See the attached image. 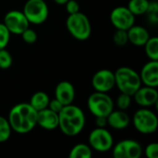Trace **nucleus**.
I'll return each mask as SVG.
<instances>
[{"mask_svg":"<svg viewBox=\"0 0 158 158\" xmlns=\"http://www.w3.org/2000/svg\"><path fill=\"white\" fill-rule=\"evenodd\" d=\"M143 46L146 56L150 60H158V38L156 36L150 37Z\"/></svg>","mask_w":158,"mask_h":158,"instance_id":"22","label":"nucleus"},{"mask_svg":"<svg viewBox=\"0 0 158 158\" xmlns=\"http://www.w3.org/2000/svg\"><path fill=\"white\" fill-rule=\"evenodd\" d=\"M54 1H55V3H56L57 5H60V6L64 5V6H65V4H66L69 0H54Z\"/></svg>","mask_w":158,"mask_h":158,"instance_id":"34","label":"nucleus"},{"mask_svg":"<svg viewBox=\"0 0 158 158\" xmlns=\"http://www.w3.org/2000/svg\"><path fill=\"white\" fill-rule=\"evenodd\" d=\"M115 86L120 93L132 96L135 92L142 86L139 73L129 67L118 68L115 72Z\"/></svg>","mask_w":158,"mask_h":158,"instance_id":"3","label":"nucleus"},{"mask_svg":"<svg viewBox=\"0 0 158 158\" xmlns=\"http://www.w3.org/2000/svg\"><path fill=\"white\" fill-rule=\"evenodd\" d=\"M127 32L129 42L136 46H143L150 38L148 31L144 27L140 25H132L127 31Z\"/></svg>","mask_w":158,"mask_h":158,"instance_id":"18","label":"nucleus"},{"mask_svg":"<svg viewBox=\"0 0 158 158\" xmlns=\"http://www.w3.org/2000/svg\"><path fill=\"white\" fill-rule=\"evenodd\" d=\"M113 42L118 46H123V45L127 44V43L129 42L127 31L117 29V31L113 34Z\"/></svg>","mask_w":158,"mask_h":158,"instance_id":"25","label":"nucleus"},{"mask_svg":"<svg viewBox=\"0 0 158 158\" xmlns=\"http://www.w3.org/2000/svg\"><path fill=\"white\" fill-rule=\"evenodd\" d=\"M137 105L143 107H149L156 105L158 101V92L156 88L144 85L140 87L132 95Z\"/></svg>","mask_w":158,"mask_h":158,"instance_id":"13","label":"nucleus"},{"mask_svg":"<svg viewBox=\"0 0 158 158\" xmlns=\"http://www.w3.org/2000/svg\"><path fill=\"white\" fill-rule=\"evenodd\" d=\"M89 145L92 149L99 153L110 151L114 145V140L111 133L106 128H98L93 130L88 138Z\"/></svg>","mask_w":158,"mask_h":158,"instance_id":"8","label":"nucleus"},{"mask_svg":"<svg viewBox=\"0 0 158 158\" xmlns=\"http://www.w3.org/2000/svg\"><path fill=\"white\" fill-rule=\"evenodd\" d=\"M13 62V58L11 54L4 49H0V69H7L11 67Z\"/></svg>","mask_w":158,"mask_h":158,"instance_id":"24","label":"nucleus"},{"mask_svg":"<svg viewBox=\"0 0 158 158\" xmlns=\"http://www.w3.org/2000/svg\"><path fill=\"white\" fill-rule=\"evenodd\" d=\"M131 104V96L127 94L120 93V94L118 96L117 99L118 108L120 110H126L130 107Z\"/></svg>","mask_w":158,"mask_h":158,"instance_id":"27","label":"nucleus"},{"mask_svg":"<svg viewBox=\"0 0 158 158\" xmlns=\"http://www.w3.org/2000/svg\"><path fill=\"white\" fill-rule=\"evenodd\" d=\"M149 3L148 0H130L127 7L134 16H140L146 13Z\"/></svg>","mask_w":158,"mask_h":158,"instance_id":"20","label":"nucleus"},{"mask_svg":"<svg viewBox=\"0 0 158 158\" xmlns=\"http://www.w3.org/2000/svg\"><path fill=\"white\" fill-rule=\"evenodd\" d=\"M5 26L10 32V34L20 35L27 28H29L30 22L25 17L24 13L19 10H10L4 18Z\"/></svg>","mask_w":158,"mask_h":158,"instance_id":"9","label":"nucleus"},{"mask_svg":"<svg viewBox=\"0 0 158 158\" xmlns=\"http://www.w3.org/2000/svg\"><path fill=\"white\" fill-rule=\"evenodd\" d=\"M110 21L116 29L128 31L135 24V16L127 6H117L110 13Z\"/></svg>","mask_w":158,"mask_h":158,"instance_id":"10","label":"nucleus"},{"mask_svg":"<svg viewBox=\"0 0 158 158\" xmlns=\"http://www.w3.org/2000/svg\"><path fill=\"white\" fill-rule=\"evenodd\" d=\"M147 16H148V19L150 22L156 24L158 21V4L156 1H152L149 3V6L148 9L146 11Z\"/></svg>","mask_w":158,"mask_h":158,"instance_id":"26","label":"nucleus"},{"mask_svg":"<svg viewBox=\"0 0 158 158\" xmlns=\"http://www.w3.org/2000/svg\"><path fill=\"white\" fill-rule=\"evenodd\" d=\"M85 122L83 111L72 104L64 106L58 113V128L67 136L73 137L80 134L84 129Z\"/></svg>","mask_w":158,"mask_h":158,"instance_id":"2","label":"nucleus"},{"mask_svg":"<svg viewBox=\"0 0 158 158\" xmlns=\"http://www.w3.org/2000/svg\"><path fill=\"white\" fill-rule=\"evenodd\" d=\"M20 35H21L23 41L25 43L29 44H34L37 41V34H36L35 31L32 30V29L27 28Z\"/></svg>","mask_w":158,"mask_h":158,"instance_id":"29","label":"nucleus"},{"mask_svg":"<svg viewBox=\"0 0 158 158\" xmlns=\"http://www.w3.org/2000/svg\"><path fill=\"white\" fill-rule=\"evenodd\" d=\"M7 120L15 132L28 133L37 125V111L29 103H20L10 109Z\"/></svg>","mask_w":158,"mask_h":158,"instance_id":"1","label":"nucleus"},{"mask_svg":"<svg viewBox=\"0 0 158 158\" xmlns=\"http://www.w3.org/2000/svg\"><path fill=\"white\" fill-rule=\"evenodd\" d=\"M50 98L48 96V94L44 92H36L34 93L30 100V105L38 112L40 110H43L44 108L48 107V104H49Z\"/></svg>","mask_w":158,"mask_h":158,"instance_id":"19","label":"nucleus"},{"mask_svg":"<svg viewBox=\"0 0 158 158\" xmlns=\"http://www.w3.org/2000/svg\"><path fill=\"white\" fill-rule=\"evenodd\" d=\"M55 96L63 106L72 104L75 98V88L73 84L68 81H60L55 89Z\"/></svg>","mask_w":158,"mask_h":158,"instance_id":"15","label":"nucleus"},{"mask_svg":"<svg viewBox=\"0 0 158 158\" xmlns=\"http://www.w3.org/2000/svg\"><path fill=\"white\" fill-rule=\"evenodd\" d=\"M95 125L98 128H106L107 126L106 117H95Z\"/></svg>","mask_w":158,"mask_h":158,"instance_id":"33","label":"nucleus"},{"mask_svg":"<svg viewBox=\"0 0 158 158\" xmlns=\"http://www.w3.org/2000/svg\"><path fill=\"white\" fill-rule=\"evenodd\" d=\"M11 127L7 118L0 116V143L6 142L11 135Z\"/></svg>","mask_w":158,"mask_h":158,"instance_id":"23","label":"nucleus"},{"mask_svg":"<svg viewBox=\"0 0 158 158\" xmlns=\"http://www.w3.org/2000/svg\"><path fill=\"white\" fill-rule=\"evenodd\" d=\"M142 155L143 148L134 140H123L113 148V156L115 158H139Z\"/></svg>","mask_w":158,"mask_h":158,"instance_id":"11","label":"nucleus"},{"mask_svg":"<svg viewBox=\"0 0 158 158\" xmlns=\"http://www.w3.org/2000/svg\"><path fill=\"white\" fill-rule=\"evenodd\" d=\"M92 85L96 92L107 93L115 87V74L110 69L98 70L92 79Z\"/></svg>","mask_w":158,"mask_h":158,"instance_id":"12","label":"nucleus"},{"mask_svg":"<svg viewBox=\"0 0 158 158\" xmlns=\"http://www.w3.org/2000/svg\"><path fill=\"white\" fill-rule=\"evenodd\" d=\"M66 27L72 37L79 41H85L89 39L92 33L90 19L81 11L69 15L66 20Z\"/></svg>","mask_w":158,"mask_h":158,"instance_id":"4","label":"nucleus"},{"mask_svg":"<svg viewBox=\"0 0 158 158\" xmlns=\"http://www.w3.org/2000/svg\"><path fill=\"white\" fill-rule=\"evenodd\" d=\"M142 84L157 88L158 87V60H150L142 69L139 74Z\"/></svg>","mask_w":158,"mask_h":158,"instance_id":"14","label":"nucleus"},{"mask_svg":"<svg viewBox=\"0 0 158 158\" xmlns=\"http://www.w3.org/2000/svg\"><path fill=\"white\" fill-rule=\"evenodd\" d=\"M145 156L148 158H157L158 157V143H149L144 150Z\"/></svg>","mask_w":158,"mask_h":158,"instance_id":"30","label":"nucleus"},{"mask_svg":"<svg viewBox=\"0 0 158 158\" xmlns=\"http://www.w3.org/2000/svg\"><path fill=\"white\" fill-rule=\"evenodd\" d=\"M66 10L69 13V15L70 14H74L80 11V5L76 0H69L66 4Z\"/></svg>","mask_w":158,"mask_h":158,"instance_id":"31","label":"nucleus"},{"mask_svg":"<svg viewBox=\"0 0 158 158\" xmlns=\"http://www.w3.org/2000/svg\"><path fill=\"white\" fill-rule=\"evenodd\" d=\"M22 12L30 23L42 24L48 18L49 8L44 0H28Z\"/></svg>","mask_w":158,"mask_h":158,"instance_id":"7","label":"nucleus"},{"mask_svg":"<svg viewBox=\"0 0 158 158\" xmlns=\"http://www.w3.org/2000/svg\"><path fill=\"white\" fill-rule=\"evenodd\" d=\"M132 123L140 133L152 134L157 130L158 118L152 110L143 107L134 113Z\"/></svg>","mask_w":158,"mask_h":158,"instance_id":"6","label":"nucleus"},{"mask_svg":"<svg viewBox=\"0 0 158 158\" xmlns=\"http://www.w3.org/2000/svg\"><path fill=\"white\" fill-rule=\"evenodd\" d=\"M93 156L92 148L88 144L79 143L76 144L69 155V158H90Z\"/></svg>","mask_w":158,"mask_h":158,"instance_id":"21","label":"nucleus"},{"mask_svg":"<svg viewBox=\"0 0 158 158\" xmlns=\"http://www.w3.org/2000/svg\"><path fill=\"white\" fill-rule=\"evenodd\" d=\"M63 106H64L56 98H55L53 100H50L49 104H48V108L55 111V112H56V113H59L61 111V109L63 108Z\"/></svg>","mask_w":158,"mask_h":158,"instance_id":"32","label":"nucleus"},{"mask_svg":"<svg viewBox=\"0 0 158 158\" xmlns=\"http://www.w3.org/2000/svg\"><path fill=\"white\" fill-rule=\"evenodd\" d=\"M107 125L111 128L120 131L126 129L131 123L130 116L125 112V110H113L107 117Z\"/></svg>","mask_w":158,"mask_h":158,"instance_id":"17","label":"nucleus"},{"mask_svg":"<svg viewBox=\"0 0 158 158\" xmlns=\"http://www.w3.org/2000/svg\"><path fill=\"white\" fill-rule=\"evenodd\" d=\"M10 40V32L6 29L4 23H0V49H4L7 46Z\"/></svg>","mask_w":158,"mask_h":158,"instance_id":"28","label":"nucleus"},{"mask_svg":"<svg viewBox=\"0 0 158 158\" xmlns=\"http://www.w3.org/2000/svg\"><path fill=\"white\" fill-rule=\"evenodd\" d=\"M37 125L46 131H54L58 128V113L47 108L37 112Z\"/></svg>","mask_w":158,"mask_h":158,"instance_id":"16","label":"nucleus"},{"mask_svg":"<svg viewBox=\"0 0 158 158\" xmlns=\"http://www.w3.org/2000/svg\"><path fill=\"white\" fill-rule=\"evenodd\" d=\"M87 106L94 117H107L114 110V102L107 93L95 91L89 96Z\"/></svg>","mask_w":158,"mask_h":158,"instance_id":"5","label":"nucleus"}]
</instances>
